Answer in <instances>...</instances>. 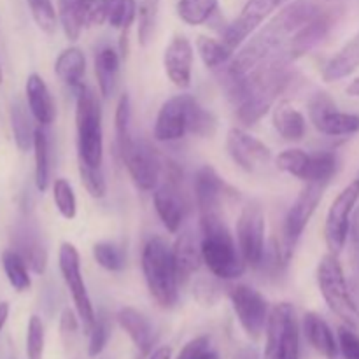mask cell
<instances>
[{
	"label": "cell",
	"instance_id": "obj_14",
	"mask_svg": "<svg viewBox=\"0 0 359 359\" xmlns=\"http://www.w3.org/2000/svg\"><path fill=\"white\" fill-rule=\"evenodd\" d=\"M196 98L188 93L175 95L163 102L154 121V139L158 142H175L184 139L189 133V118H191L193 102Z\"/></svg>",
	"mask_w": 359,
	"mask_h": 359
},
{
	"label": "cell",
	"instance_id": "obj_17",
	"mask_svg": "<svg viewBox=\"0 0 359 359\" xmlns=\"http://www.w3.org/2000/svg\"><path fill=\"white\" fill-rule=\"evenodd\" d=\"M193 44L186 35H174L163 51V69L174 86L186 90L193 76Z\"/></svg>",
	"mask_w": 359,
	"mask_h": 359
},
{
	"label": "cell",
	"instance_id": "obj_58",
	"mask_svg": "<svg viewBox=\"0 0 359 359\" xmlns=\"http://www.w3.org/2000/svg\"><path fill=\"white\" fill-rule=\"evenodd\" d=\"M358 177H359V175H358Z\"/></svg>",
	"mask_w": 359,
	"mask_h": 359
},
{
	"label": "cell",
	"instance_id": "obj_20",
	"mask_svg": "<svg viewBox=\"0 0 359 359\" xmlns=\"http://www.w3.org/2000/svg\"><path fill=\"white\" fill-rule=\"evenodd\" d=\"M116 321L125 330L126 335L133 342V346L140 351L142 354L153 353V346L156 342V332H154L153 323L149 321L147 316L137 311L133 307H123L118 311Z\"/></svg>",
	"mask_w": 359,
	"mask_h": 359
},
{
	"label": "cell",
	"instance_id": "obj_55",
	"mask_svg": "<svg viewBox=\"0 0 359 359\" xmlns=\"http://www.w3.org/2000/svg\"><path fill=\"white\" fill-rule=\"evenodd\" d=\"M346 93L349 95V97H356V98H359V76L354 77V79L351 81L349 86L346 88Z\"/></svg>",
	"mask_w": 359,
	"mask_h": 359
},
{
	"label": "cell",
	"instance_id": "obj_10",
	"mask_svg": "<svg viewBox=\"0 0 359 359\" xmlns=\"http://www.w3.org/2000/svg\"><path fill=\"white\" fill-rule=\"evenodd\" d=\"M359 200V177L346 186L330 205L325 221V242L328 252L339 256L349 241L351 217Z\"/></svg>",
	"mask_w": 359,
	"mask_h": 359
},
{
	"label": "cell",
	"instance_id": "obj_30",
	"mask_svg": "<svg viewBox=\"0 0 359 359\" xmlns=\"http://www.w3.org/2000/svg\"><path fill=\"white\" fill-rule=\"evenodd\" d=\"M219 9V0H177L175 13L182 23L189 27L205 25L216 16Z\"/></svg>",
	"mask_w": 359,
	"mask_h": 359
},
{
	"label": "cell",
	"instance_id": "obj_6",
	"mask_svg": "<svg viewBox=\"0 0 359 359\" xmlns=\"http://www.w3.org/2000/svg\"><path fill=\"white\" fill-rule=\"evenodd\" d=\"M158 217L170 233H177L186 216V200L182 193V172L174 161H165L160 184L153 191Z\"/></svg>",
	"mask_w": 359,
	"mask_h": 359
},
{
	"label": "cell",
	"instance_id": "obj_16",
	"mask_svg": "<svg viewBox=\"0 0 359 359\" xmlns=\"http://www.w3.org/2000/svg\"><path fill=\"white\" fill-rule=\"evenodd\" d=\"M337 20H339V13L330 7H323L305 27H302L297 34L291 37V41L286 46V55L290 56L291 62L302 58L307 55L309 51L321 44L326 37L330 35L332 28L335 27Z\"/></svg>",
	"mask_w": 359,
	"mask_h": 359
},
{
	"label": "cell",
	"instance_id": "obj_53",
	"mask_svg": "<svg viewBox=\"0 0 359 359\" xmlns=\"http://www.w3.org/2000/svg\"><path fill=\"white\" fill-rule=\"evenodd\" d=\"M149 359H172V349L168 346L158 347V349H154L151 353Z\"/></svg>",
	"mask_w": 359,
	"mask_h": 359
},
{
	"label": "cell",
	"instance_id": "obj_49",
	"mask_svg": "<svg viewBox=\"0 0 359 359\" xmlns=\"http://www.w3.org/2000/svg\"><path fill=\"white\" fill-rule=\"evenodd\" d=\"M339 347L346 359H359V333L349 326L339 328Z\"/></svg>",
	"mask_w": 359,
	"mask_h": 359
},
{
	"label": "cell",
	"instance_id": "obj_9",
	"mask_svg": "<svg viewBox=\"0 0 359 359\" xmlns=\"http://www.w3.org/2000/svg\"><path fill=\"white\" fill-rule=\"evenodd\" d=\"M265 212L259 202L251 200L245 203L237 221V245L245 265L252 270L263 266L266 255L265 245Z\"/></svg>",
	"mask_w": 359,
	"mask_h": 359
},
{
	"label": "cell",
	"instance_id": "obj_2",
	"mask_svg": "<svg viewBox=\"0 0 359 359\" xmlns=\"http://www.w3.org/2000/svg\"><path fill=\"white\" fill-rule=\"evenodd\" d=\"M140 265L151 298L165 311L174 309L179 302L181 283L175 270L174 252L168 242L158 235L151 237L144 244Z\"/></svg>",
	"mask_w": 359,
	"mask_h": 359
},
{
	"label": "cell",
	"instance_id": "obj_40",
	"mask_svg": "<svg viewBox=\"0 0 359 359\" xmlns=\"http://www.w3.org/2000/svg\"><path fill=\"white\" fill-rule=\"evenodd\" d=\"M309 161H311V153H305L304 149H286L276 158V165L279 170L293 175L305 182L309 170Z\"/></svg>",
	"mask_w": 359,
	"mask_h": 359
},
{
	"label": "cell",
	"instance_id": "obj_34",
	"mask_svg": "<svg viewBox=\"0 0 359 359\" xmlns=\"http://www.w3.org/2000/svg\"><path fill=\"white\" fill-rule=\"evenodd\" d=\"M339 170V158L333 151H318L311 153L309 170L305 182H319L328 186Z\"/></svg>",
	"mask_w": 359,
	"mask_h": 359
},
{
	"label": "cell",
	"instance_id": "obj_28",
	"mask_svg": "<svg viewBox=\"0 0 359 359\" xmlns=\"http://www.w3.org/2000/svg\"><path fill=\"white\" fill-rule=\"evenodd\" d=\"M25 104L21 100H14L11 104V128H13V137L16 147L21 153L34 149V139H35V126L32 123L34 116L28 114Z\"/></svg>",
	"mask_w": 359,
	"mask_h": 359
},
{
	"label": "cell",
	"instance_id": "obj_1",
	"mask_svg": "<svg viewBox=\"0 0 359 359\" xmlns=\"http://www.w3.org/2000/svg\"><path fill=\"white\" fill-rule=\"evenodd\" d=\"M200 230L203 265L209 272L221 280L241 279L248 265L221 212L200 214Z\"/></svg>",
	"mask_w": 359,
	"mask_h": 359
},
{
	"label": "cell",
	"instance_id": "obj_52",
	"mask_svg": "<svg viewBox=\"0 0 359 359\" xmlns=\"http://www.w3.org/2000/svg\"><path fill=\"white\" fill-rule=\"evenodd\" d=\"M233 359H259V354L255 347H241V349L235 353Z\"/></svg>",
	"mask_w": 359,
	"mask_h": 359
},
{
	"label": "cell",
	"instance_id": "obj_54",
	"mask_svg": "<svg viewBox=\"0 0 359 359\" xmlns=\"http://www.w3.org/2000/svg\"><path fill=\"white\" fill-rule=\"evenodd\" d=\"M9 311H11L9 304H7V302H0V333H2L7 319H9Z\"/></svg>",
	"mask_w": 359,
	"mask_h": 359
},
{
	"label": "cell",
	"instance_id": "obj_13",
	"mask_svg": "<svg viewBox=\"0 0 359 359\" xmlns=\"http://www.w3.org/2000/svg\"><path fill=\"white\" fill-rule=\"evenodd\" d=\"M309 119L323 135L344 137L359 132V114L339 111L335 100L325 91L316 93L309 102Z\"/></svg>",
	"mask_w": 359,
	"mask_h": 359
},
{
	"label": "cell",
	"instance_id": "obj_33",
	"mask_svg": "<svg viewBox=\"0 0 359 359\" xmlns=\"http://www.w3.org/2000/svg\"><path fill=\"white\" fill-rule=\"evenodd\" d=\"M2 269L6 272L7 280L18 293H25L32 287L30 269L25 259L14 249H7L2 252Z\"/></svg>",
	"mask_w": 359,
	"mask_h": 359
},
{
	"label": "cell",
	"instance_id": "obj_22",
	"mask_svg": "<svg viewBox=\"0 0 359 359\" xmlns=\"http://www.w3.org/2000/svg\"><path fill=\"white\" fill-rule=\"evenodd\" d=\"M302 328H304L305 339L309 340L316 353L326 359H335L339 356V339L323 316H319L318 312H307L302 321Z\"/></svg>",
	"mask_w": 359,
	"mask_h": 359
},
{
	"label": "cell",
	"instance_id": "obj_25",
	"mask_svg": "<svg viewBox=\"0 0 359 359\" xmlns=\"http://www.w3.org/2000/svg\"><path fill=\"white\" fill-rule=\"evenodd\" d=\"M55 74L67 88L77 91L84 86L83 79L86 74V56L77 46L63 49L55 62Z\"/></svg>",
	"mask_w": 359,
	"mask_h": 359
},
{
	"label": "cell",
	"instance_id": "obj_32",
	"mask_svg": "<svg viewBox=\"0 0 359 359\" xmlns=\"http://www.w3.org/2000/svg\"><path fill=\"white\" fill-rule=\"evenodd\" d=\"M107 23L121 34H128L139 16L137 0H104Z\"/></svg>",
	"mask_w": 359,
	"mask_h": 359
},
{
	"label": "cell",
	"instance_id": "obj_39",
	"mask_svg": "<svg viewBox=\"0 0 359 359\" xmlns=\"http://www.w3.org/2000/svg\"><path fill=\"white\" fill-rule=\"evenodd\" d=\"M53 200L58 209L60 216L67 221L76 219L77 216V198L72 184L67 179L60 177L53 182Z\"/></svg>",
	"mask_w": 359,
	"mask_h": 359
},
{
	"label": "cell",
	"instance_id": "obj_35",
	"mask_svg": "<svg viewBox=\"0 0 359 359\" xmlns=\"http://www.w3.org/2000/svg\"><path fill=\"white\" fill-rule=\"evenodd\" d=\"M93 259L107 272H121L126 266V252L116 242H97L91 249Z\"/></svg>",
	"mask_w": 359,
	"mask_h": 359
},
{
	"label": "cell",
	"instance_id": "obj_57",
	"mask_svg": "<svg viewBox=\"0 0 359 359\" xmlns=\"http://www.w3.org/2000/svg\"><path fill=\"white\" fill-rule=\"evenodd\" d=\"M2 79H4V74H2V67H0V84H2Z\"/></svg>",
	"mask_w": 359,
	"mask_h": 359
},
{
	"label": "cell",
	"instance_id": "obj_37",
	"mask_svg": "<svg viewBox=\"0 0 359 359\" xmlns=\"http://www.w3.org/2000/svg\"><path fill=\"white\" fill-rule=\"evenodd\" d=\"M28 9L39 30L46 35H53L58 28V9L55 7L53 0H27Z\"/></svg>",
	"mask_w": 359,
	"mask_h": 359
},
{
	"label": "cell",
	"instance_id": "obj_31",
	"mask_svg": "<svg viewBox=\"0 0 359 359\" xmlns=\"http://www.w3.org/2000/svg\"><path fill=\"white\" fill-rule=\"evenodd\" d=\"M196 51H198L203 65L212 70L224 69L235 55L221 39H214L210 35H198L196 37Z\"/></svg>",
	"mask_w": 359,
	"mask_h": 359
},
{
	"label": "cell",
	"instance_id": "obj_23",
	"mask_svg": "<svg viewBox=\"0 0 359 359\" xmlns=\"http://www.w3.org/2000/svg\"><path fill=\"white\" fill-rule=\"evenodd\" d=\"M25 91H27L28 111L34 116L35 121L44 128L51 125L56 118V107L46 81L39 74H30Z\"/></svg>",
	"mask_w": 359,
	"mask_h": 359
},
{
	"label": "cell",
	"instance_id": "obj_26",
	"mask_svg": "<svg viewBox=\"0 0 359 359\" xmlns=\"http://www.w3.org/2000/svg\"><path fill=\"white\" fill-rule=\"evenodd\" d=\"M272 123L276 132L290 142H300L307 133V119L290 102H277L272 112Z\"/></svg>",
	"mask_w": 359,
	"mask_h": 359
},
{
	"label": "cell",
	"instance_id": "obj_5",
	"mask_svg": "<svg viewBox=\"0 0 359 359\" xmlns=\"http://www.w3.org/2000/svg\"><path fill=\"white\" fill-rule=\"evenodd\" d=\"M263 359H300V325L290 302L270 309Z\"/></svg>",
	"mask_w": 359,
	"mask_h": 359
},
{
	"label": "cell",
	"instance_id": "obj_38",
	"mask_svg": "<svg viewBox=\"0 0 359 359\" xmlns=\"http://www.w3.org/2000/svg\"><path fill=\"white\" fill-rule=\"evenodd\" d=\"M114 128H116V146L121 149L123 146L133 139L132 132V100L128 93H123L119 97L118 105H116L114 116Z\"/></svg>",
	"mask_w": 359,
	"mask_h": 359
},
{
	"label": "cell",
	"instance_id": "obj_27",
	"mask_svg": "<svg viewBox=\"0 0 359 359\" xmlns=\"http://www.w3.org/2000/svg\"><path fill=\"white\" fill-rule=\"evenodd\" d=\"M121 58V53L116 51L112 46L98 49V53L95 55V76H97L98 91H100L102 98H109L116 91Z\"/></svg>",
	"mask_w": 359,
	"mask_h": 359
},
{
	"label": "cell",
	"instance_id": "obj_8",
	"mask_svg": "<svg viewBox=\"0 0 359 359\" xmlns=\"http://www.w3.org/2000/svg\"><path fill=\"white\" fill-rule=\"evenodd\" d=\"M133 184L140 191H154L163 175V165L160 153L147 140L133 137L126 146L118 149Z\"/></svg>",
	"mask_w": 359,
	"mask_h": 359
},
{
	"label": "cell",
	"instance_id": "obj_56",
	"mask_svg": "<svg viewBox=\"0 0 359 359\" xmlns=\"http://www.w3.org/2000/svg\"><path fill=\"white\" fill-rule=\"evenodd\" d=\"M202 359H221V358L217 356V353H214V351H209V353H207Z\"/></svg>",
	"mask_w": 359,
	"mask_h": 359
},
{
	"label": "cell",
	"instance_id": "obj_11",
	"mask_svg": "<svg viewBox=\"0 0 359 359\" xmlns=\"http://www.w3.org/2000/svg\"><path fill=\"white\" fill-rule=\"evenodd\" d=\"M287 2L291 0H248L242 7L241 14L223 30L221 41L231 51L237 53L242 44Z\"/></svg>",
	"mask_w": 359,
	"mask_h": 359
},
{
	"label": "cell",
	"instance_id": "obj_4",
	"mask_svg": "<svg viewBox=\"0 0 359 359\" xmlns=\"http://www.w3.org/2000/svg\"><path fill=\"white\" fill-rule=\"evenodd\" d=\"M318 286L330 311L344 325L359 332V305L337 255L328 252L321 258L318 265Z\"/></svg>",
	"mask_w": 359,
	"mask_h": 359
},
{
	"label": "cell",
	"instance_id": "obj_51",
	"mask_svg": "<svg viewBox=\"0 0 359 359\" xmlns=\"http://www.w3.org/2000/svg\"><path fill=\"white\" fill-rule=\"evenodd\" d=\"M349 241L353 245L354 252L359 255V207H356L351 217V226H349Z\"/></svg>",
	"mask_w": 359,
	"mask_h": 359
},
{
	"label": "cell",
	"instance_id": "obj_7",
	"mask_svg": "<svg viewBox=\"0 0 359 359\" xmlns=\"http://www.w3.org/2000/svg\"><path fill=\"white\" fill-rule=\"evenodd\" d=\"M58 266L62 272L63 283L69 287L70 297H72L74 309L81 319V325L86 333L93 330L97 323V312L91 304L90 293H88L86 283H84L83 270H81V256L79 251L70 242H63L58 251Z\"/></svg>",
	"mask_w": 359,
	"mask_h": 359
},
{
	"label": "cell",
	"instance_id": "obj_41",
	"mask_svg": "<svg viewBox=\"0 0 359 359\" xmlns=\"http://www.w3.org/2000/svg\"><path fill=\"white\" fill-rule=\"evenodd\" d=\"M77 170H79L81 182H83L88 195L93 196V198H104L107 195V181H105L102 167H91L83 161H77Z\"/></svg>",
	"mask_w": 359,
	"mask_h": 359
},
{
	"label": "cell",
	"instance_id": "obj_36",
	"mask_svg": "<svg viewBox=\"0 0 359 359\" xmlns=\"http://www.w3.org/2000/svg\"><path fill=\"white\" fill-rule=\"evenodd\" d=\"M160 4L161 0H137L139 6V28H137V35H139V44L146 48L153 39L154 30H156L158 14H160Z\"/></svg>",
	"mask_w": 359,
	"mask_h": 359
},
{
	"label": "cell",
	"instance_id": "obj_50",
	"mask_svg": "<svg viewBox=\"0 0 359 359\" xmlns=\"http://www.w3.org/2000/svg\"><path fill=\"white\" fill-rule=\"evenodd\" d=\"M210 351V339L207 335H200L189 340L175 359H202Z\"/></svg>",
	"mask_w": 359,
	"mask_h": 359
},
{
	"label": "cell",
	"instance_id": "obj_24",
	"mask_svg": "<svg viewBox=\"0 0 359 359\" xmlns=\"http://www.w3.org/2000/svg\"><path fill=\"white\" fill-rule=\"evenodd\" d=\"M359 70V32L349 39L323 69V79L326 83H337L353 76Z\"/></svg>",
	"mask_w": 359,
	"mask_h": 359
},
{
	"label": "cell",
	"instance_id": "obj_43",
	"mask_svg": "<svg viewBox=\"0 0 359 359\" xmlns=\"http://www.w3.org/2000/svg\"><path fill=\"white\" fill-rule=\"evenodd\" d=\"M77 2L79 0H58L60 25L65 37L72 42H76L83 34V28L77 21Z\"/></svg>",
	"mask_w": 359,
	"mask_h": 359
},
{
	"label": "cell",
	"instance_id": "obj_42",
	"mask_svg": "<svg viewBox=\"0 0 359 359\" xmlns=\"http://www.w3.org/2000/svg\"><path fill=\"white\" fill-rule=\"evenodd\" d=\"M77 21L83 30L104 25L107 21L104 0H79L77 2Z\"/></svg>",
	"mask_w": 359,
	"mask_h": 359
},
{
	"label": "cell",
	"instance_id": "obj_47",
	"mask_svg": "<svg viewBox=\"0 0 359 359\" xmlns=\"http://www.w3.org/2000/svg\"><path fill=\"white\" fill-rule=\"evenodd\" d=\"M193 297L202 307H214L223 297L221 286L214 279H196L193 284Z\"/></svg>",
	"mask_w": 359,
	"mask_h": 359
},
{
	"label": "cell",
	"instance_id": "obj_48",
	"mask_svg": "<svg viewBox=\"0 0 359 359\" xmlns=\"http://www.w3.org/2000/svg\"><path fill=\"white\" fill-rule=\"evenodd\" d=\"M79 326L83 325H81L77 312L72 311V309H63L62 318H60V337H62V342L67 351L72 349V346L76 344Z\"/></svg>",
	"mask_w": 359,
	"mask_h": 359
},
{
	"label": "cell",
	"instance_id": "obj_21",
	"mask_svg": "<svg viewBox=\"0 0 359 359\" xmlns=\"http://www.w3.org/2000/svg\"><path fill=\"white\" fill-rule=\"evenodd\" d=\"M172 252H174V262L175 270H177L179 283L186 284L191 279L193 273L200 270L203 265V256H202V244L196 241L195 235L191 231H182L177 235L174 245H172Z\"/></svg>",
	"mask_w": 359,
	"mask_h": 359
},
{
	"label": "cell",
	"instance_id": "obj_3",
	"mask_svg": "<svg viewBox=\"0 0 359 359\" xmlns=\"http://www.w3.org/2000/svg\"><path fill=\"white\" fill-rule=\"evenodd\" d=\"M76 97L77 161L102 167L104 165V128L102 105L91 88L83 86Z\"/></svg>",
	"mask_w": 359,
	"mask_h": 359
},
{
	"label": "cell",
	"instance_id": "obj_12",
	"mask_svg": "<svg viewBox=\"0 0 359 359\" xmlns=\"http://www.w3.org/2000/svg\"><path fill=\"white\" fill-rule=\"evenodd\" d=\"M231 307L241 323L242 330L251 340H259L266 330L270 316V305L266 298L248 284H237L228 291Z\"/></svg>",
	"mask_w": 359,
	"mask_h": 359
},
{
	"label": "cell",
	"instance_id": "obj_19",
	"mask_svg": "<svg viewBox=\"0 0 359 359\" xmlns=\"http://www.w3.org/2000/svg\"><path fill=\"white\" fill-rule=\"evenodd\" d=\"M13 249L25 259L28 269L42 276L48 269V251L37 228L30 223H21L13 233Z\"/></svg>",
	"mask_w": 359,
	"mask_h": 359
},
{
	"label": "cell",
	"instance_id": "obj_29",
	"mask_svg": "<svg viewBox=\"0 0 359 359\" xmlns=\"http://www.w3.org/2000/svg\"><path fill=\"white\" fill-rule=\"evenodd\" d=\"M34 158H35V188L44 193L51 181V146L44 126L39 125L34 139Z\"/></svg>",
	"mask_w": 359,
	"mask_h": 359
},
{
	"label": "cell",
	"instance_id": "obj_18",
	"mask_svg": "<svg viewBox=\"0 0 359 359\" xmlns=\"http://www.w3.org/2000/svg\"><path fill=\"white\" fill-rule=\"evenodd\" d=\"M193 188H195L198 214L221 212L223 202L226 200V196L231 195L230 186L223 181V177L210 165H203L196 170Z\"/></svg>",
	"mask_w": 359,
	"mask_h": 359
},
{
	"label": "cell",
	"instance_id": "obj_15",
	"mask_svg": "<svg viewBox=\"0 0 359 359\" xmlns=\"http://www.w3.org/2000/svg\"><path fill=\"white\" fill-rule=\"evenodd\" d=\"M226 149L233 163L245 172H258L272 160L270 147L242 126L228 130Z\"/></svg>",
	"mask_w": 359,
	"mask_h": 359
},
{
	"label": "cell",
	"instance_id": "obj_46",
	"mask_svg": "<svg viewBox=\"0 0 359 359\" xmlns=\"http://www.w3.org/2000/svg\"><path fill=\"white\" fill-rule=\"evenodd\" d=\"M88 337H90V342H88L90 358L100 356L105 347H107L109 339H111V323H109V318L104 312L97 314V323H95L93 330L88 333Z\"/></svg>",
	"mask_w": 359,
	"mask_h": 359
},
{
	"label": "cell",
	"instance_id": "obj_44",
	"mask_svg": "<svg viewBox=\"0 0 359 359\" xmlns=\"http://www.w3.org/2000/svg\"><path fill=\"white\" fill-rule=\"evenodd\" d=\"M46 330L39 316H30L27 326V359H44Z\"/></svg>",
	"mask_w": 359,
	"mask_h": 359
},
{
	"label": "cell",
	"instance_id": "obj_45",
	"mask_svg": "<svg viewBox=\"0 0 359 359\" xmlns=\"http://www.w3.org/2000/svg\"><path fill=\"white\" fill-rule=\"evenodd\" d=\"M217 130V121L210 111L200 105L198 100L193 102L191 118H189V133L198 137H212Z\"/></svg>",
	"mask_w": 359,
	"mask_h": 359
}]
</instances>
